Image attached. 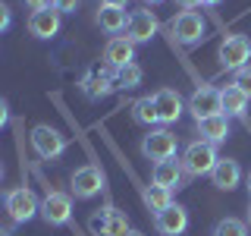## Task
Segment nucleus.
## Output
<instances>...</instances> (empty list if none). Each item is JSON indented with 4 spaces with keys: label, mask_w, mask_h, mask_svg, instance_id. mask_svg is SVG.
Returning <instances> with one entry per match:
<instances>
[{
    "label": "nucleus",
    "mask_w": 251,
    "mask_h": 236,
    "mask_svg": "<svg viewBox=\"0 0 251 236\" xmlns=\"http://www.w3.org/2000/svg\"><path fill=\"white\" fill-rule=\"evenodd\" d=\"M151 98H154V107H157V120L163 126L176 123L179 117H182V94L176 88H157Z\"/></svg>",
    "instance_id": "obj_15"
},
{
    "label": "nucleus",
    "mask_w": 251,
    "mask_h": 236,
    "mask_svg": "<svg viewBox=\"0 0 251 236\" xmlns=\"http://www.w3.org/2000/svg\"><path fill=\"white\" fill-rule=\"evenodd\" d=\"M10 26H13V10L3 3V0H0V31H6Z\"/></svg>",
    "instance_id": "obj_28"
},
{
    "label": "nucleus",
    "mask_w": 251,
    "mask_h": 236,
    "mask_svg": "<svg viewBox=\"0 0 251 236\" xmlns=\"http://www.w3.org/2000/svg\"><path fill=\"white\" fill-rule=\"evenodd\" d=\"M100 3H104V6H120V10H126V3H129V0H100Z\"/></svg>",
    "instance_id": "obj_32"
},
{
    "label": "nucleus",
    "mask_w": 251,
    "mask_h": 236,
    "mask_svg": "<svg viewBox=\"0 0 251 236\" xmlns=\"http://www.w3.org/2000/svg\"><path fill=\"white\" fill-rule=\"evenodd\" d=\"M210 236H248V224L239 217H223V220H217Z\"/></svg>",
    "instance_id": "obj_25"
},
{
    "label": "nucleus",
    "mask_w": 251,
    "mask_h": 236,
    "mask_svg": "<svg viewBox=\"0 0 251 236\" xmlns=\"http://www.w3.org/2000/svg\"><path fill=\"white\" fill-rule=\"evenodd\" d=\"M157 31H160V22H157V16L151 10H135L126 22V38L132 44H148Z\"/></svg>",
    "instance_id": "obj_11"
},
{
    "label": "nucleus",
    "mask_w": 251,
    "mask_h": 236,
    "mask_svg": "<svg viewBox=\"0 0 251 236\" xmlns=\"http://www.w3.org/2000/svg\"><path fill=\"white\" fill-rule=\"evenodd\" d=\"M220 154H217V145H210V142H192V145L182 151V170L185 177H210V170L217 167Z\"/></svg>",
    "instance_id": "obj_2"
},
{
    "label": "nucleus",
    "mask_w": 251,
    "mask_h": 236,
    "mask_svg": "<svg viewBox=\"0 0 251 236\" xmlns=\"http://www.w3.org/2000/svg\"><path fill=\"white\" fill-rule=\"evenodd\" d=\"M141 79H145V73H141V66H138V63H126V66L116 69V88H123V91L138 88V85H141Z\"/></svg>",
    "instance_id": "obj_24"
},
{
    "label": "nucleus",
    "mask_w": 251,
    "mask_h": 236,
    "mask_svg": "<svg viewBox=\"0 0 251 236\" xmlns=\"http://www.w3.org/2000/svg\"><path fill=\"white\" fill-rule=\"evenodd\" d=\"M132 120H135L138 126H148V129H154L157 120V107H154V98L148 94V98H138L135 104H132Z\"/></svg>",
    "instance_id": "obj_23"
},
{
    "label": "nucleus",
    "mask_w": 251,
    "mask_h": 236,
    "mask_svg": "<svg viewBox=\"0 0 251 236\" xmlns=\"http://www.w3.org/2000/svg\"><path fill=\"white\" fill-rule=\"evenodd\" d=\"M104 63H110V66H116V69L126 66V63H135V44L126 35H113L104 44Z\"/></svg>",
    "instance_id": "obj_18"
},
{
    "label": "nucleus",
    "mask_w": 251,
    "mask_h": 236,
    "mask_svg": "<svg viewBox=\"0 0 251 236\" xmlns=\"http://www.w3.org/2000/svg\"><path fill=\"white\" fill-rule=\"evenodd\" d=\"M22 3H25L28 10L35 13V10H50V6H53V0H22Z\"/></svg>",
    "instance_id": "obj_29"
},
{
    "label": "nucleus",
    "mask_w": 251,
    "mask_h": 236,
    "mask_svg": "<svg viewBox=\"0 0 251 236\" xmlns=\"http://www.w3.org/2000/svg\"><path fill=\"white\" fill-rule=\"evenodd\" d=\"M126 236H145V233H141V230H129V233H126Z\"/></svg>",
    "instance_id": "obj_34"
},
{
    "label": "nucleus",
    "mask_w": 251,
    "mask_h": 236,
    "mask_svg": "<svg viewBox=\"0 0 251 236\" xmlns=\"http://www.w3.org/2000/svg\"><path fill=\"white\" fill-rule=\"evenodd\" d=\"M116 88V66H110V63H104V66H98L91 76L82 79V91L88 94V98H104V94H110Z\"/></svg>",
    "instance_id": "obj_14"
},
{
    "label": "nucleus",
    "mask_w": 251,
    "mask_h": 236,
    "mask_svg": "<svg viewBox=\"0 0 251 236\" xmlns=\"http://www.w3.org/2000/svg\"><path fill=\"white\" fill-rule=\"evenodd\" d=\"M248 94L242 88H235V85L229 82L226 88H220V104H223V114L226 117H239V120L248 123Z\"/></svg>",
    "instance_id": "obj_19"
},
{
    "label": "nucleus",
    "mask_w": 251,
    "mask_h": 236,
    "mask_svg": "<svg viewBox=\"0 0 251 236\" xmlns=\"http://www.w3.org/2000/svg\"><path fill=\"white\" fill-rule=\"evenodd\" d=\"M198 132H201L204 142H210V145H223V142L232 136L229 117L217 114V117H207V120H198Z\"/></svg>",
    "instance_id": "obj_20"
},
{
    "label": "nucleus",
    "mask_w": 251,
    "mask_h": 236,
    "mask_svg": "<svg viewBox=\"0 0 251 236\" xmlns=\"http://www.w3.org/2000/svg\"><path fill=\"white\" fill-rule=\"evenodd\" d=\"M3 208L6 214H10L13 224H28L35 214H41V202L35 199V192H31V186H16L6 192L3 199Z\"/></svg>",
    "instance_id": "obj_3"
},
{
    "label": "nucleus",
    "mask_w": 251,
    "mask_h": 236,
    "mask_svg": "<svg viewBox=\"0 0 251 236\" xmlns=\"http://www.w3.org/2000/svg\"><path fill=\"white\" fill-rule=\"evenodd\" d=\"M126 22H129L126 10H120V6H104V3H100V10H98V26L104 29L107 35H120V31H126Z\"/></svg>",
    "instance_id": "obj_22"
},
{
    "label": "nucleus",
    "mask_w": 251,
    "mask_h": 236,
    "mask_svg": "<svg viewBox=\"0 0 251 236\" xmlns=\"http://www.w3.org/2000/svg\"><path fill=\"white\" fill-rule=\"evenodd\" d=\"M0 179H3V164H0Z\"/></svg>",
    "instance_id": "obj_37"
},
{
    "label": "nucleus",
    "mask_w": 251,
    "mask_h": 236,
    "mask_svg": "<svg viewBox=\"0 0 251 236\" xmlns=\"http://www.w3.org/2000/svg\"><path fill=\"white\" fill-rule=\"evenodd\" d=\"M170 38H173V41H179V44H185V47L201 44L204 38H207V22H204L201 13L182 10V13H176L170 19Z\"/></svg>",
    "instance_id": "obj_1"
},
{
    "label": "nucleus",
    "mask_w": 251,
    "mask_h": 236,
    "mask_svg": "<svg viewBox=\"0 0 251 236\" xmlns=\"http://www.w3.org/2000/svg\"><path fill=\"white\" fill-rule=\"evenodd\" d=\"M10 123V104H6V98H0V129Z\"/></svg>",
    "instance_id": "obj_30"
},
{
    "label": "nucleus",
    "mask_w": 251,
    "mask_h": 236,
    "mask_svg": "<svg viewBox=\"0 0 251 236\" xmlns=\"http://www.w3.org/2000/svg\"><path fill=\"white\" fill-rule=\"evenodd\" d=\"M217 60L223 69H242L248 66L251 60V38L248 35H226L223 41H220V51H217Z\"/></svg>",
    "instance_id": "obj_7"
},
{
    "label": "nucleus",
    "mask_w": 251,
    "mask_h": 236,
    "mask_svg": "<svg viewBox=\"0 0 251 236\" xmlns=\"http://www.w3.org/2000/svg\"><path fill=\"white\" fill-rule=\"evenodd\" d=\"M176 136L167 129V126H160V129H148V136L141 139V154L148 157V161H167V157H176Z\"/></svg>",
    "instance_id": "obj_9"
},
{
    "label": "nucleus",
    "mask_w": 251,
    "mask_h": 236,
    "mask_svg": "<svg viewBox=\"0 0 251 236\" xmlns=\"http://www.w3.org/2000/svg\"><path fill=\"white\" fill-rule=\"evenodd\" d=\"M232 85H235V88H242V91H245L248 98H251V63L232 73Z\"/></svg>",
    "instance_id": "obj_26"
},
{
    "label": "nucleus",
    "mask_w": 251,
    "mask_h": 236,
    "mask_svg": "<svg viewBox=\"0 0 251 236\" xmlns=\"http://www.w3.org/2000/svg\"><path fill=\"white\" fill-rule=\"evenodd\" d=\"M245 186H248V195H251V173H248V177H245Z\"/></svg>",
    "instance_id": "obj_35"
},
{
    "label": "nucleus",
    "mask_w": 251,
    "mask_h": 236,
    "mask_svg": "<svg viewBox=\"0 0 251 236\" xmlns=\"http://www.w3.org/2000/svg\"><path fill=\"white\" fill-rule=\"evenodd\" d=\"M154 227L160 236H182L188 230V211L182 205H167V208L160 211V214H154Z\"/></svg>",
    "instance_id": "obj_13"
},
{
    "label": "nucleus",
    "mask_w": 251,
    "mask_h": 236,
    "mask_svg": "<svg viewBox=\"0 0 251 236\" xmlns=\"http://www.w3.org/2000/svg\"><path fill=\"white\" fill-rule=\"evenodd\" d=\"M78 3H82V0H53V10H57L60 16H63V13H75Z\"/></svg>",
    "instance_id": "obj_27"
},
{
    "label": "nucleus",
    "mask_w": 251,
    "mask_h": 236,
    "mask_svg": "<svg viewBox=\"0 0 251 236\" xmlns=\"http://www.w3.org/2000/svg\"><path fill=\"white\" fill-rule=\"evenodd\" d=\"M204 3H207V6H217V3H223V0H204Z\"/></svg>",
    "instance_id": "obj_33"
},
{
    "label": "nucleus",
    "mask_w": 251,
    "mask_h": 236,
    "mask_svg": "<svg viewBox=\"0 0 251 236\" xmlns=\"http://www.w3.org/2000/svg\"><path fill=\"white\" fill-rule=\"evenodd\" d=\"M69 189L75 199H94L98 192H107V173L98 164H85L69 177Z\"/></svg>",
    "instance_id": "obj_4"
},
{
    "label": "nucleus",
    "mask_w": 251,
    "mask_h": 236,
    "mask_svg": "<svg viewBox=\"0 0 251 236\" xmlns=\"http://www.w3.org/2000/svg\"><path fill=\"white\" fill-rule=\"evenodd\" d=\"M31 148H35V154L41 157V161H57V157H63V151H66V136H63L60 129H53V126H47V123H38L35 129H31Z\"/></svg>",
    "instance_id": "obj_5"
},
{
    "label": "nucleus",
    "mask_w": 251,
    "mask_h": 236,
    "mask_svg": "<svg viewBox=\"0 0 251 236\" xmlns=\"http://www.w3.org/2000/svg\"><path fill=\"white\" fill-rule=\"evenodd\" d=\"M145 3H160V0H145Z\"/></svg>",
    "instance_id": "obj_38"
},
{
    "label": "nucleus",
    "mask_w": 251,
    "mask_h": 236,
    "mask_svg": "<svg viewBox=\"0 0 251 236\" xmlns=\"http://www.w3.org/2000/svg\"><path fill=\"white\" fill-rule=\"evenodd\" d=\"M138 183V179H135ZM138 192H141V202H145V208L151 211V214H160L167 205H173V192L163 186H141L138 183Z\"/></svg>",
    "instance_id": "obj_21"
},
{
    "label": "nucleus",
    "mask_w": 251,
    "mask_h": 236,
    "mask_svg": "<svg viewBox=\"0 0 251 236\" xmlns=\"http://www.w3.org/2000/svg\"><path fill=\"white\" fill-rule=\"evenodd\" d=\"M151 179L154 186H163L170 189V192H179V189L185 186V170H182V161H176V157H167V161H157L154 170H151Z\"/></svg>",
    "instance_id": "obj_12"
},
{
    "label": "nucleus",
    "mask_w": 251,
    "mask_h": 236,
    "mask_svg": "<svg viewBox=\"0 0 251 236\" xmlns=\"http://www.w3.org/2000/svg\"><path fill=\"white\" fill-rule=\"evenodd\" d=\"M88 230L94 236H126L132 227H129V217H126L113 202H107V208L100 211V214H91Z\"/></svg>",
    "instance_id": "obj_8"
},
{
    "label": "nucleus",
    "mask_w": 251,
    "mask_h": 236,
    "mask_svg": "<svg viewBox=\"0 0 251 236\" xmlns=\"http://www.w3.org/2000/svg\"><path fill=\"white\" fill-rule=\"evenodd\" d=\"M210 179H214V186L220 189V192H232V189L242 183V167H239V161H232V157H220L217 167L210 170Z\"/></svg>",
    "instance_id": "obj_17"
},
{
    "label": "nucleus",
    "mask_w": 251,
    "mask_h": 236,
    "mask_svg": "<svg viewBox=\"0 0 251 236\" xmlns=\"http://www.w3.org/2000/svg\"><path fill=\"white\" fill-rule=\"evenodd\" d=\"M41 217L50 227H66L73 224V192H60V189H47L41 202Z\"/></svg>",
    "instance_id": "obj_6"
},
{
    "label": "nucleus",
    "mask_w": 251,
    "mask_h": 236,
    "mask_svg": "<svg viewBox=\"0 0 251 236\" xmlns=\"http://www.w3.org/2000/svg\"><path fill=\"white\" fill-rule=\"evenodd\" d=\"M188 110H192L195 120H207V117L223 114V104H220V88L214 85H198L188 98Z\"/></svg>",
    "instance_id": "obj_10"
},
{
    "label": "nucleus",
    "mask_w": 251,
    "mask_h": 236,
    "mask_svg": "<svg viewBox=\"0 0 251 236\" xmlns=\"http://www.w3.org/2000/svg\"><path fill=\"white\" fill-rule=\"evenodd\" d=\"M179 6H182V10H195V6H201L204 0H176Z\"/></svg>",
    "instance_id": "obj_31"
},
{
    "label": "nucleus",
    "mask_w": 251,
    "mask_h": 236,
    "mask_svg": "<svg viewBox=\"0 0 251 236\" xmlns=\"http://www.w3.org/2000/svg\"><path fill=\"white\" fill-rule=\"evenodd\" d=\"M60 26H63V16L53 10V6H50V10H35V13L28 16V31L35 38H41V41L53 38L60 31Z\"/></svg>",
    "instance_id": "obj_16"
},
{
    "label": "nucleus",
    "mask_w": 251,
    "mask_h": 236,
    "mask_svg": "<svg viewBox=\"0 0 251 236\" xmlns=\"http://www.w3.org/2000/svg\"><path fill=\"white\" fill-rule=\"evenodd\" d=\"M245 224H248V227H251V205H248V220H245Z\"/></svg>",
    "instance_id": "obj_36"
}]
</instances>
